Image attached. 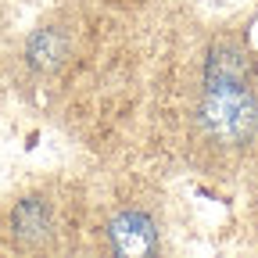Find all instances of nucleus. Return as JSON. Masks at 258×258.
<instances>
[{
	"label": "nucleus",
	"instance_id": "1",
	"mask_svg": "<svg viewBox=\"0 0 258 258\" xmlns=\"http://www.w3.org/2000/svg\"><path fill=\"white\" fill-rule=\"evenodd\" d=\"M147 144L179 169L237 183L258 172V47L240 22L201 25L186 57H154Z\"/></svg>",
	"mask_w": 258,
	"mask_h": 258
},
{
	"label": "nucleus",
	"instance_id": "2",
	"mask_svg": "<svg viewBox=\"0 0 258 258\" xmlns=\"http://www.w3.org/2000/svg\"><path fill=\"white\" fill-rule=\"evenodd\" d=\"M93 201L83 186H32L4 208L0 233L18 254H61L79 251V233H90Z\"/></svg>",
	"mask_w": 258,
	"mask_h": 258
},
{
	"label": "nucleus",
	"instance_id": "3",
	"mask_svg": "<svg viewBox=\"0 0 258 258\" xmlns=\"http://www.w3.org/2000/svg\"><path fill=\"white\" fill-rule=\"evenodd\" d=\"M93 251L101 254H161L165 251V208L147 183H125L111 190L90 212Z\"/></svg>",
	"mask_w": 258,
	"mask_h": 258
},
{
	"label": "nucleus",
	"instance_id": "4",
	"mask_svg": "<svg viewBox=\"0 0 258 258\" xmlns=\"http://www.w3.org/2000/svg\"><path fill=\"white\" fill-rule=\"evenodd\" d=\"M90 4H97V8H108V11H118V15H151L161 0H90Z\"/></svg>",
	"mask_w": 258,
	"mask_h": 258
},
{
	"label": "nucleus",
	"instance_id": "5",
	"mask_svg": "<svg viewBox=\"0 0 258 258\" xmlns=\"http://www.w3.org/2000/svg\"><path fill=\"white\" fill-rule=\"evenodd\" d=\"M8 32V0H0V40H4Z\"/></svg>",
	"mask_w": 258,
	"mask_h": 258
}]
</instances>
